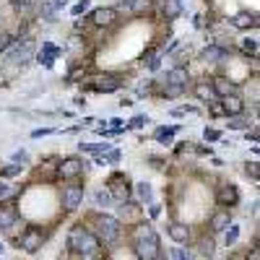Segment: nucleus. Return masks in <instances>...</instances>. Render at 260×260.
<instances>
[{
	"instance_id": "obj_52",
	"label": "nucleus",
	"mask_w": 260,
	"mask_h": 260,
	"mask_svg": "<svg viewBox=\"0 0 260 260\" xmlns=\"http://www.w3.org/2000/svg\"><path fill=\"white\" fill-rule=\"evenodd\" d=\"M130 3H133V0H120V5H128V8H130Z\"/></svg>"
},
{
	"instance_id": "obj_31",
	"label": "nucleus",
	"mask_w": 260,
	"mask_h": 260,
	"mask_svg": "<svg viewBox=\"0 0 260 260\" xmlns=\"http://www.w3.org/2000/svg\"><path fill=\"white\" fill-rule=\"evenodd\" d=\"M234 117H237V115H234ZM229 128H231V130H247L250 123H247V120H239V117H237V120H229Z\"/></svg>"
},
{
	"instance_id": "obj_29",
	"label": "nucleus",
	"mask_w": 260,
	"mask_h": 260,
	"mask_svg": "<svg viewBox=\"0 0 260 260\" xmlns=\"http://www.w3.org/2000/svg\"><path fill=\"white\" fill-rule=\"evenodd\" d=\"M213 250H216V247H213V239H200V253L203 255H213Z\"/></svg>"
},
{
	"instance_id": "obj_49",
	"label": "nucleus",
	"mask_w": 260,
	"mask_h": 260,
	"mask_svg": "<svg viewBox=\"0 0 260 260\" xmlns=\"http://www.w3.org/2000/svg\"><path fill=\"white\" fill-rule=\"evenodd\" d=\"M247 260H260V250H258V247H253V253L247 255Z\"/></svg>"
},
{
	"instance_id": "obj_24",
	"label": "nucleus",
	"mask_w": 260,
	"mask_h": 260,
	"mask_svg": "<svg viewBox=\"0 0 260 260\" xmlns=\"http://www.w3.org/2000/svg\"><path fill=\"white\" fill-rule=\"evenodd\" d=\"M78 148H81V151H86V154H104V151H109L107 143H81Z\"/></svg>"
},
{
	"instance_id": "obj_12",
	"label": "nucleus",
	"mask_w": 260,
	"mask_h": 260,
	"mask_svg": "<svg viewBox=\"0 0 260 260\" xmlns=\"http://www.w3.org/2000/svg\"><path fill=\"white\" fill-rule=\"evenodd\" d=\"M169 237L174 239V242L185 245V242L190 239V229H188V224H180V221H174V224L169 227Z\"/></svg>"
},
{
	"instance_id": "obj_10",
	"label": "nucleus",
	"mask_w": 260,
	"mask_h": 260,
	"mask_svg": "<svg viewBox=\"0 0 260 260\" xmlns=\"http://www.w3.org/2000/svg\"><path fill=\"white\" fill-rule=\"evenodd\" d=\"M117 18L115 8H94V13H91V24L94 26H109Z\"/></svg>"
},
{
	"instance_id": "obj_34",
	"label": "nucleus",
	"mask_w": 260,
	"mask_h": 260,
	"mask_svg": "<svg viewBox=\"0 0 260 260\" xmlns=\"http://www.w3.org/2000/svg\"><path fill=\"white\" fill-rule=\"evenodd\" d=\"M89 11V0H81V3L73 5V16H81V13H86Z\"/></svg>"
},
{
	"instance_id": "obj_18",
	"label": "nucleus",
	"mask_w": 260,
	"mask_h": 260,
	"mask_svg": "<svg viewBox=\"0 0 260 260\" xmlns=\"http://www.w3.org/2000/svg\"><path fill=\"white\" fill-rule=\"evenodd\" d=\"M109 185H112V193H109V195H112L115 200H128V198H130V188H128V185L120 180V177H115Z\"/></svg>"
},
{
	"instance_id": "obj_2",
	"label": "nucleus",
	"mask_w": 260,
	"mask_h": 260,
	"mask_svg": "<svg viewBox=\"0 0 260 260\" xmlns=\"http://www.w3.org/2000/svg\"><path fill=\"white\" fill-rule=\"evenodd\" d=\"M97 239L104 245H115L117 237H120V221L112 219V216H99L97 221Z\"/></svg>"
},
{
	"instance_id": "obj_4",
	"label": "nucleus",
	"mask_w": 260,
	"mask_h": 260,
	"mask_svg": "<svg viewBox=\"0 0 260 260\" xmlns=\"http://www.w3.org/2000/svg\"><path fill=\"white\" fill-rule=\"evenodd\" d=\"M8 58L13 63H26L34 58V42L26 39L24 44H13V47H8Z\"/></svg>"
},
{
	"instance_id": "obj_15",
	"label": "nucleus",
	"mask_w": 260,
	"mask_h": 260,
	"mask_svg": "<svg viewBox=\"0 0 260 260\" xmlns=\"http://www.w3.org/2000/svg\"><path fill=\"white\" fill-rule=\"evenodd\" d=\"M200 58H203V60L216 63V60H224V58H229V52H227L224 47H219V44H211V47H203Z\"/></svg>"
},
{
	"instance_id": "obj_46",
	"label": "nucleus",
	"mask_w": 260,
	"mask_h": 260,
	"mask_svg": "<svg viewBox=\"0 0 260 260\" xmlns=\"http://www.w3.org/2000/svg\"><path fill=\"white\" fill-rule=\"evenodd\" d=\"M146 123V117L143 115H138V117H133V123H130V128H141Z\"/></svg>"
},
{
	"instance_id": "obj_17",
	"label": "nucleus",
	"mask_w": 260,
	"mask_h": 260,
	"mask_svg": "<svg viewBox=\"0 0 260 260\" xmlns=\"http://www.w3.org/2000/svg\"><path fill=\"white\" fill-rule=\"evenodd\" d=\"M133 237H135V242H141V239H151V242H159V237H156V231L151 224H138L135 231H133Z\"/></svg>"
},
{
	"instance_id": "obj_11",
	"label": "nucleus",
	"mask_w": 260,
	"mask_h": 260,
	"mask_svg": "<svg viewBox=\"0 0 260 260\" xmlns=\"http://www.w3.org/2000/svg\"><path fill=\"white\" fill-rule=\"evenodd\" d=\"M231 26H237V29H255V26H258V16L242 11V13L231 16Z\"/></svg>"
},
{
	"instance_id": "obj_16",
	"label": "nucleus",
	"mask_w": 260,
	"mask_h": 260,
	"mask_svg": "<svg viewBox=\"0 0 260 260\" xmlns=\"http://www.w3.org/2000/svg\"><path fill=\"white\" fill-rule=\"evenodd\" d=\"M195 97H198L200 101H206V104H211V101H216V99H219L211 83H198V86H195Z\"/></svg>"
},
{
	"instance_id": "obj_41",
	"label": "nucleus",
	"mask_w": 260,
	"mask_h": 260,
	"mask_svg": "<svg viewBox=\"0 0 260 260\" xmlns=\"http://www.w3.org/2000/svg\"><path fill=\"white\" fill-rule=\"evenodd\" d=\"M208 107H211V112H213V115H224V107H221V101H219V99H216V101H211Z\"/></svg>"
},
{
	"instance_id": "obj_37",
	"label": "nucleus",
	"mask_w": 260,
	"mask_h": 260,
	"mask_svg": "<svg viewBox=\"0 0 260 260\" xmlns=\"http://www.w3.org/2000/svg\"><path fill=\"white\" fill-rule=\"evenodd\" d=\"M120 162V151H117V148H109V151H107V164H117Z\"/></svg>"
},
{
	"instance_id": "obj_38",
	"label": "nucleus",
	"mask_w": 260,
	"mask_h": 260,
	"mask_svg": "<svg viewBox=\"0 0 260 260\" xmlns=\"http://www.w3.org/2000/svg\"><path fill=\"white\" fill-rule=\"evenodd\" d=\"M13 195V188H8L5 182H0V200H5V198H11Z\"/></svg>"
},
{
	"instance_id": "obj_48",
	"label": "nucleus",
	"mask_w": 260,
	"mask_h": 260,
	"mask_svg": "<svg viewBox=\"0 0 260 260\" xmlns=\"http://www.w3.org/2000/svg\"><path fill=\"white\" fill-rule=\"evenodd\" d=\"M50 133H52V130H50V128H42V130H34V133H32V135H34V138H39V135H50Z\"/></svg>"
},
{
	"instance_id": "obj_14",
	"label": "nucleus",
	"mask_w": 260,
	"mask_h": 260,
	"mask_svg": "<svg viewBox=\"0 0 260 260\" xmlns=\"http://www.w3.org/2000/svg\"><path fill=\"white\" fill-rule=\"evenodd\" d=\"M166 86H188V70L185 68H174L166 73Z\"/></svg>"
},
{
	"instance_id": "obj_21",
	"label": "nucleus",
	"mask_w": 260,
	"mask_h": 260,
	"mask_svg": "<svg viewBox=\"0 0 260 260\" xmlns=\"http://www.w3.org/2000/svg\"><path fill=\"white\" fill-rule=\"evenodd\" d=\"M177 133H180V128H177V125H172V128H159L154 138H156L159 143H164V146H166V143H172V138L177 135Z\"/></svg>"
},
{
	"instance_id": "obj_53",
	"label": "nucleus",
	"mask_w": 260,
	"mask_h": 260,
	"mask_svg": "<svg viewBox=\"0 0 260 260\" xmlns=\"http://www.w3.org/2000/svg\"><path fill=\"white\" fill-rule=\"evenodd\" d=\"M0 253H3V245H0Z\"/></svg>"
},
{
	"instance_id": "obj_35",
	"label": "nucleus",
	"mask_w": 260,
	"mask_h": 260,
	"mask_svg": "<svg viewBox=\"0 0 260 260\" xmlns=\"http://www.w3.org/2000/svg\"><path fill=\"white\" fill-rule=\"evenodd\" d=\"M203 138H206V141H219L221 133H219V130H213V128H206V130H203Z\"/></svg>"
},
{
	"instance_id": "obj_47",
	"label": "nucleus",
	"mask_w": 260,
	"mask_h": 260,
	"mask_svg": "<svg viewBox=\"0 0 260 260\" xmlns=\"http://www.w3.org/2000/svg\"><path fill=\"white\" fill-rule=\"evenodd\" d=\"M13 162H16V164H24V162H26V151H18V154L13 156Z\"/></svg>"
},
{
	"instance_id": "obj_8",
	"label": "nucleus",
	"mask_w": 260,
	"mask_h": 260,
	"mask_svg": "<svg viewBox=\"0 0 260 260\" xmlns=\"http://www.w3.org/2000/svg\"><path fill=\"white\" fill-rule=\"evenodd\" d=\"M21 247L26 253H36L42 247V231L39 229H26L24 237H21Z\"/></svg>"
},
{
	"instance_id": "obj_51",
	"label": "nucleus",
	"mask_w": 260,
	"mask_h": 260,
	"mask_svg": "<svg viewBox=\"0 0 260 260\" xmlns=\"http://www.w3.org/2000/svg\"><path fill=\"white\" fill-rule=\"evenodd\" d=\"M65 3H68V0H52V5H55V8H63Z\"/></svg>"
},
{
	"instance_id": "obj_7",
	"label": "nucleus",
	"mask_w": 260,
	"mask_h": 260,
	"mask_svg": "<svg viewBox=\"0 0 260 260\" xmlns=\"http://www.w3.org/2000/svg\"><path fill=\"white\" fill-rule=\"evenodd\" d=\"M60 177L63 180H73V177H78V174L83 172V162L81 159H65V162H60Z\"/></svg>"
},
{
	"instance_id": "obj_3",
	"label": "nucleus",
	"mask_w": 260,
	"mask_h": 260,
	"mask_svg": "<svg viewBox=\"0 0 260 260\" xmlns=\"http://www.w3.org/2000/svg\"><path fill=\"white\" fill-rule=\"evenodd\" d=\"M221 101V107H224V115H242L245 112V99L237 94V91H231V94H227V97H221L219 99Z\"/></svg>"
},
{
	"instance_id": "obj_30",
	"label": "nucleus",
	"mask_w": 260,
	"mask_h": 260,
	"mask_svg": "<svg viewBox=\"0 0 260 260\" xmlns=\"http://www.w3.org/2000/svg\"><path fill=\"white\" fill-rule=\"evenodd\" d=\"M18 172H21V164H8V166H3L0 174H3V177H13V174H18Z\"/></svg>"
},
{
	"instance_id": "obj_44",
	"label": "nucleus",
	"mask_w": 260,
	"mask_h": 260,
	"mask_svg": "<svg viewBox=\"0 0 260 260\" xmlns=\"http://www.w3.org/2000/svg\"><path fill=\"white\" fill-rule=\"evenodd\" d=\"M182 86H166V94H169V97H177V94H182Z\"/></svg>"
},
{
	"instance_id": "obj_26",
	"label": "nucleus",
	"mask_w": 260,
	"mask_h": 260,
	"mask_svg": "<svg viewBox=\"0 0 260 260\" xmlns=\"http://www.w3.org/2000/svg\"><path fill=\"white\" fill-rule=\"evenodd\" d=\"M224 231H227V245H234V242H237V237H239V227H237V224H231V227H227Z\"/></svg>"
},
{
	"instance_id": "obj_5",
	"label": "nucleus",
	"mask_w": 260,
	"mask_h": 260,
	"mask_svg": "<svg viewBox=\"0 0 260 260\" xmlns=\"http://www.w3.org/2000/svg\"><path fill=\"white\" fill-rule=\"evenodd\" d=\"M81 203H83V188H78V185H68V188L63 190V206L68 211H76Z\"/></svg>"
},
{
	"instance_id": "obj_42",
	"label": "nucleus",
	"mask_w": 260,
	"mask_h": 260,
	"mask_svg": "<svg viewBox=\"0 0 260 260\" xmlns=\"http://www.w3.org/2000/svg\"><path fill=\"white\" fill-rule=\"evenodd\" d=\"M146 5H148V0H133V3H130V8H133V11H143Z\"/></svg>"
},
{
	"instance_id": "obj_54",
	"label": "nucleus",
	"mask_w": 260,
	"mask_h": 260,
	"mask_svg": "<svg viewBox=\"0 0 260 260\" xmlns=\"http://www.w3.org/2000/svg\"><path fill=\"white\" fill-rule=\"evenodd\" d=\"M156 260H159V258H156Z\"/></svg>"
},
{
	"instance_id": "obj_9",
	"label": "nucleus",
	"mask_w": 260,
	"mask_h": 260,
	"mask_svg": "<svg viewBox=\"0 0 260 260\" xmlns=\"http://www.w3.org/2000/svg\"><path fill=\"white\" fill-rule=\"evenodd\" d=\"M91 89L109 94V91H117L120 89V78L117 76H97L94 81H91Z\"/></svg>"
},
{
	"instance_id": "obj_27",
	"label": "nucleus",
	"mask_w": 260,
	"mask_h": 260,
	"mask_svg": "<svg viewBox=\"0 0 260 260\" xmlns=\"http://www.w3.org/2000/svg\"><path fill=\"white\" fill-rule=\"evenodd\" d=\"M55 11H58V8H55L52 3H44L42 5V18L44 21H55Z\"/></svg>"
},
{
	"instance_id": "obj_36",
	"label": "nucleus",
	"mask_w": 260,
	"mask_h": 260,
	"mask_svg": "<svg viewBox=\"0 0 260 260\" xmlns=\"http://www.w3.org/2000/svg\"><path fill=\"white\" fill-rule=\"evenodd\" d=\"M242 47H245V52L258 55V42H255V39H245V42H242Z\"/></svg>"
},
{
	"instance_id": "obj_19",
	"label": "nucleus",
	"mask_w": 260,
	"mask_h": 260,
	"mask_svg": "<svg viewBox=\"0 0 260 260\" xmlns=\"http://www.w3.org/2000/svg\"><path fill=\"white\" fill-rule=\"evenodd\" d=\"M162 13L166 18H177L182 13V3L180 0H162Z\"/></svg>"
},
{
	"instance_id": "obj_20",
	"label": "nucleus",
	"mask_w": 260,
	"mask_h": 260,
	"mask_svg": "<svg viewBox=\"0 0 260 260\" xmlns=\"http://www.w3.org/2000/svg\"><path fill=\"white\" fill-rule=\"evenodd\" d=\"M229 224H231V219H229V213H227V211H219V213H213V216H211V227H213V231H224Z\"/></svg>"
},
{
	"instance_id": "obj_25",
	"label": "nucleus",
	"mask_w": 260,
	"mask_h": 260,
	"mask_svg": "<svg viewBox=\"0 0 260 260\" xmlns=\"http://www.w3.org/2000/svg\"><path fill=\"white\" fill-rule=\"evenodd\" d=\"M94 200L99 203V206H112V195H109L107 190H97L94 193Z\"/></svg>"
},
{
	"instance_id": "obj_22",
	"label": "nucleus",
	"mask_w": 260,
	"mask_h": 260,
	"mask_svg": "<svg viewBox=\"0 0 260 260\" xmlns=\"http://www.w3.org/2000/svg\"><path fill=\"white\" fill-rule=\"evenodd\" d=\"M213 86V91H216V97L221 99V97H227V94H231V91H234V86H231V83L227 81V78H216L211 83Z\"/></svg>"
},
{
	"instance_id": "obj_6",
	"label": "nucleus",
	"mask_w": 260,
	"mask_h": 260,
	"mask_svg": "<svg viewBox=\"0 0 260 260\" xmlns=\"http://www.w3.org/2000/svg\"><path fill=\"white\" fill-rule=\"evenodd\" d=\"M135 255L141 260H156V258H159V242L141 239V242H135Z\"/></svg>"
},
{
	"instance_id": "obj_1",
	"label": "nucleus",
	"mask_w": 260,
	"mask_h": 260,
	"mask_svg": "<svg viewBox=\"0 0 260 260\" xmlns=\"http://www.w3.org/2000/svg\"><path fill=\"white\" fill-rule=\"evenodd\" d=\"M68 245H70L73 253H78V255H94L99 250V239H97V234H91L89 229L73 227L70 234H68Z\"/></svg>"
},
{
	"instance_id": "obj_32",
	"label": "nucleus",
	"mask_w": 260,
	"mask_h": 260,
	"mask_svg": "<svg viewBox=\"0 0 260 260\" xmlns=\"http://www.w3.org/2000/svg\"><path fill=\"white\" fill-rule=\"evenodd\" d=\"M34 58L39 60V63L44 65V68H52V55H50V52H44V50H42L39 55H34Z\"/></svg>"
},
{
	"instance_id": "obj_50",
	"label": "nucleus",
	"mask_w": 260,
	"mask_h": 260,
	"mask_svg": "<svg viewBox=\"0 0 260 260\" xmlns=\"http://www.w3.org/2000/svg\"><path fill=\"white\" fill-rule=\"evenodd\" d=\"M159 211H162V206H156V203H154V206H151V216H159Z\"/></svg>"
},
{
	"instance_id": "obj_39",
	"label": "nucleus",
	"mask_w": 260,
	"mask_h": 260,
	"mask_svg": "<svg viewBox=\"0 0 260 260\" xmlns=\"http://www.w3.org/2000/svg\"><path fill=\"white\" fill-rule=\"evenodd\" d=\"M247 172L253 174V180H258V177H260V166H258V162H247Z\"/></svg>"
},
{
	"instance_id": "obj_33",
	"label": "nucleus",
	"mask_w": 260,
	"mask_h": 260,
	"mask_svg": "<svg viewBox=\"0 0 260 260\" xmlns=\"http://www.w3.org/2000/svg\"><path fill=\"white\" fill-rule=\"evenodd\" d=\"M11 44H13V36L11 34H0V52H5Z\"/></svg>"
},
{
	"instance_id": "obj_40",
	"label": "nucleus",
	"mask_w": 260,
	"mask_h": 260,
	"mask_svg": "<svg viewBox=\"0 0 260 260\" xmlns=\"http://www.w3.org/2000/svg\"><path fill=\"white\" fill-rule=\"evenodd\" d=\"M172 260H190V258H188V253H185V250L174 247V250H172Z\"/></svg>"
},
{
	"instance_id": "obj_28",
	"label": "nucleus",
	"mask_w": 260,
	"mask_h": 260,
	"mask_svg": "<svg viewBox=\"0 0 260 260\" xmlns=\"http://www.w3.org/2000/svg\"><path fill=\"white\" fill-rule=\"evenodd\" d=\"M138 198H141L143 203L151 198V185H148V182H141V185H138Z\"/></svg>"
},
{
	"instance_id": "obj_13",
	"label": "nucleus",
	"mask_w": 260,
	"mask_h": 260,
	"mask_svg": "<svg viewBox=\"0 0 260 260\" xmlns=\"http://www.w3.org/2000/svg\"><path fill=\"white\" fill-rule=\"evenodd\" d=\"M216 200L221 203V206H234V203L239 200V193H237V188H231V185H227V188H221V190H219Z\"/></svg>"
},
{
	"instance_id": "obj_43",
	"label": "nucleus",
	"mask_w": 260,
	"mask_h": 260,
	"mask_svg": "<svg viewBox=\"0 0 260 260\" xmlns=\"http://www.w3.org/2000/svg\"><path fill=\"white\" fill-rule=\"evenodd\" d=\"M36 3V0H16V8H24V11H26V8H32Z\"/></svg>"
},
{
	"instance_id": "obj_45",
	"label": "nucleus",
	"mask_w": 260,
	"mask_h": 260,
	"mask_svg": "<svg viewBox=\"0 0 260 260\" xmlns=\"http://www.w3.org/2000/svg\"><path fill=\"white\" fill-rule=\"evenodd\" d=\"M159 55H151V60H148V68H151V70H156V68H159Z\"/></svg>"
},
{
	"instance_id": "obj_23",
	"label": "nucleus",
	"mask_w": 260,
	"mask_h": 260,
	"mask_svg": "<svg viewBox=\"0 0 260 260\" xmlns=\"http://www.w3.org/2000/svg\"><path fill=\"white\" fill-rule=\"evenodd\" d=\"M16 224V211L11 208H0V229H8Z\"/></svg>"
}]
</instances>
